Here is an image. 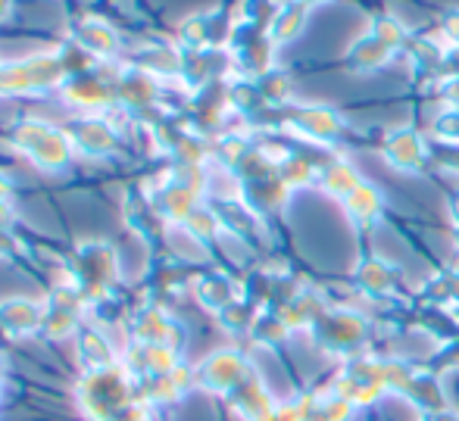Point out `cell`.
Wrapping results in <instances>:
<instances>
[{
    "mask_svg": "<svg viewBox=\"0 0 459 421\" xmlns=\"http://www.w3.org/2000/svg\"><path fill=\"white\" fill-rule=\"evenodd\" d=\"M0 322H4L10 331H19V334L44 325L41 309H38V303H31V300H4L0 303Z\"/></svg>",
    "mask_w": 459,
    "mask_h": 421,
    "instance_id": "obj_1",
    "label": "cell"
},
{
    "mask_svg": "<svg viewBox=\"0 0 459 421\" xmlns=\"http://www.w3.org/2000/svg\"><path fill=\"white\" fill-rule=\"evenodd\" d=\"M82 356H85L94 368H100V365H107V362L113 359V349H109V343L103 340L100 334L88 331L85 337H82Z\"/></svg>",
    "mask_w": 459,
    "mask_h": 421,
    "instance_id": "obj_2",
    "label": "cell"
}]
</instances>
